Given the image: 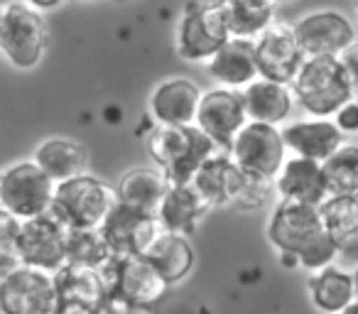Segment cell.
<instances>
[{
	"label": "cell",
	"instance_id": "13",
	"mask_svg": "<svg viewBox=\"0 0 358 314\" xmlns=\"http://www.w3.org/2000/svg\"><path fill=\"white\" fill-rule=\"evenodd\" d=\"M245 125H248V115H245L241 91L216 86V89L201 94L194 128H199L221 152H229Z\"/></svg>",
	"mask_w": 358,
	"mask_h": 314
},
{
	"label": "cell",
	"instance_id": "18",
	"mask_svg": "<svg viewBox=\"0 0 358 314\" xmlns=\"http://www.w3.org/2000/svg\"><path fill=\"white\" fill-rule=\"evenodd\" d=\"M273 185L280 194V201L322 206L329 197L322 162L304 160V157H287Z\"/></svg>",
	"mask_w": 358,
	"mask_h": 314
},
{
	"label": "cell",
	"instance_id": "36",
	"mask_svg": "<svg viewBox=\"0 0 358 314\" xmlns=\"http://www.w3.org/2000/svg\"><path fill=\"white\" fill-rule=\"evenodd\" d=\"M103 314H157L152 307H138V304H115L108 302L106 304Z\"/></svg>",
	"mask_w": 358,
	"mask_h": 314
},
{
	"label": "cell",
	"instance_id": "37",
	"mask_svg": "<svg viewBox=\"0 0 358 314\" xmlns=\"http://www.w3.org/2000/svg\"><path fill=\"white\" fill-rule=\"evenodd\" d=\"M17 265H20V260H17L15 255H0V283H3Z\"/></svg>",
	"mask_w": 358,
	"mask_h": 314
},
{
	"label": "cell",
	"instance_id": "28",
	"mask_svg": "<svg viewBox=\"0 0 358 314\" xmlns=\"http://www.w3.org/2000/svg\"><path fill=\"white\" fill-rule=\"evenodd\" d=\"M145 258L152 263V268L162 275L167 285L182 283L194 268V248H192L189 238L167 234V231L155 241Z\"/></svg>",
	"mask_w": 358,
	"mask_h": 314
},
{
	"label": "cell",
	"instance_id": "8",
	"mask_svg": "<svg viewBox=\"0 0 358 314\" xmlns=\"http://www.w3.org/2000/svg\"><path fill=\"white\" fill-rule=\"evenodd\" d=\"M231 40L221 3H194L185 8L177 27V52L187 62H209Z\"/></svg>",
	"mask_w": 358,
	"mask_h": 314
},
{
	"label": "cell",
	"instance_id": "2",
	"mask_svg": "<svg viewBox=\"0 0 358 314\" xmlns=\"http://www.w3.org/2000/svg\"><path fill=\"white\" fill-rule=\"evenodd\" d=\"M148 152L152 165L167 175L169 185H192L199 167L221 150L194 125H155L148 135Z\"/></svg>",
	"mask_w": 358,
	"mask_h": 314
},
{
	"label": "cell",
	"instance_id": "31",
	"mask_svg": "<svg viewBox=\"0 0 358 314\" xmlns=\"http://www.w3.org/2000/svg\"><path fill=\"white\" fill-rule=\"evenodd\" d=\"M322 167L329 197L358 194V145L346 143Z\"/></svg>",
	"mask_w": 358,
	"mask_h": 314
},
{
	"label": "cell",
	"instance_id": "26",
	"mask_svg": "<svg viewBox=\"0 0 358 314\" xmlns=\"http://www.w3.org/2000/svg\"><path fill=\"white\" fill-rule=\"evenodd\" d=\"M324 229L334 238L338 255L348 260H358V194L327 197L322 206Z\"/></svg>",
	"mask_w": 358,
	"mask_h": 314
},
{
	"label": "cell",
	"instance_id": "19",
	"mask_svg": "<svg viewBox=\"0 0 358 314\" xmlns=\"http://www.w3.org/2000/svg\"><path fill=\"white\" fill-rule=\"evenodd\" d=\"M57 294H59V307H81L86 312L103 314L108 304V290L99 270L81 268V265H62L55 273Z\"/></svg>",
	"mask_w": 358,
	"mask_h": 314
},
{
	"label": "cell",
	"instance_id": "27",
	"mask_svg": "<svg viewBox=\"0 0 358 314\" xmlns=\"http://www.w3.org/2000/svg\"><path fill=\"white\" fill-rule=\"evenodd\" d=\"M221 8L231 40L258 42L278 22V8L270 0H226Z\"/></svg>",
	"mask_w": 358,
	"mask_h": 314
},
{
	"label": "cell",
	"instance_id": "33",
	"mask_svg": "<svg viewBox=\"0 0 358 314\" xmlns=\"http://www.w3.org/2000/svg\"><path fill=\"white\" fill-rule=\"evenodd\" d=\"M22 221H17L6 209H0V255H15L17 236H20Z\"/></svg>",
	"mask_w": 358,
	"mask_h": 314
},
{
	"label": "cell",
	"instance_id": "35",
	"mask_svg": "<svg viewBox=\"0 0 358 314\" xmlns=\"http://www.w3.org/2000/svg\"><path fill=\"white\" fill-rule=\"evenodd\" d=\"M338 62H341L343 71H346L348 81H351L353 86V94L358 96V42L351 47V50H346L341 57H338Z\"/></svg>",
	"mask_w": 358,
	"mask_h": 314
},
{
	"label": "cell",
	"instance_id": "3",
	"mask_svg": "<svg viewBox=\"0 0 358 314\" xmlns=\"http://www.w3.org/2000/svg\"><path fill=\"white\" fill-rule=\"evenodd\" d=\"M302 110L314 118H331L353 99V86L336 57L304 59L297 79L289 84Z\"/></svg>",
	"mask_w": 358,
	"mask_h": 314
},
{
	"label": "cell",
	"instance_id": "20",
	"mask_svg": "<svg viewBox=\"0 0 358 314\" xmlns=\"http://www.w3.org/2000/svg\"><path fill=\"white\" fill-rule=\"evenodd\" d=\"M206 71L221 89L243 91L260 79L258 62H255V42L229 40L209 62Z\"/></svg>",
	"mask_w": 358,
	"mask_h": 314
},
{
	"label": "cell",
	"instance_id": "16",
	"mask_svg": "<svg viewBox=\"0 0 358 314\" xmlns=\"http://www.w3.org/2000/svg\"><path fill=\"white\" fill-rule=\"evenodd\" d=\"M282 140L292 157H304L322 165L346 145V135L336 128L334 118H309L289 123L282 128Z\"/></svg>",
	"mask_w": 358,
	"mask_h": 314
},
{
	"label": "cell",
	"instance_id": "9",
	"mask_svg": "<svg viewBox=\"0 0 358 314\" xmlns=\"http://www.w3.org/2000/svg\"><path fill=\"white\" fill-rule=\"evenodd\" d=\"M66 241H69V229L57 216L42 214L37 219L22 221L15 258L25 268L55 275L62 265H66Z\"/></svg>",
	"mask_w": 358,
	"mask_h": 314
},
{
	"label": "cell",
	"instance_id": "4",
	"mask_svg": "<svg viewBox=\"0 0 358 314\" xmlns=\"http://www.w3.org/2000/svg\"><path fill=\"white\" fill-rule=\"evenodd\" d=\"M50 42L47 15L37 13L30 0L6 3L0 15V55L15 69H35Z\"/></svg>",
	"mask_w": 358,
	"mask_h": 314
},
{
	"label": "cell",
	"instance_id": "38",
	"mask_svg": "<svg viewBox=\"0 0 358 314\" xmlns=\"http://www.w3.org/2000/svg\"><path fill=\"white\" fill-rule=\"evenodd\" d=\"M351 280H353V299L358 302V265H356V270L351 273Z\"/></svg>",
	"mask_w": 358,
	"mask_h": 314
},
{
	"label": "cell",
	"instance_id": "12",
	"mask_svg": "<svg viewBox=\"0 0 358 314\" xmlns=\"http://www.w3.org/2000/svg\"><path fill=\"white\" fill-rule=\"evenodd\" d=\"M297 45L304 59H322V57H341L356 45V30L343 13L314 10L302 15L292 25Z\"/></svg>",
	"mask_w": 358,
	"mask_h": 314
},
{
	"label": "cell",
	"instance_id": "25",
	"mask_svg": "<svg viewBox=\"0 0 358 314\" xmlns=\"http://www.w3.org/2000/svg\"><path fill=\"white\" fill-rule=\"evenodd\" d=\"M32 162L50 177L55 185L62 182L76 180V177L86 175V150L79 143L69 138H50L45 143H40L32 155Z\"/></svg>",
	"mask_w": 358,
	"mask_h": 314
},
{
	"label": "cell",
	"instance_id": "30",
	"mask_svg": "<svg viewBox=\"0 0 358 314\" xmlns=\"http://www.w3.org/2000/svg\"><path fill=\"white\" fill-rule=\"evenodd\" d=\"M115 255L110 253L103 234L99 229L94 231H69L66 241V263L81 265V268L103 270Z\"/></svg>",
	"mask_w": 358,
	"mask_h": 314
},
{
	"label": "cell",
	"instance_id": "34",
	"mask_svg": "<svg viewBox=\"0 0 358 314\" xmlns=\"http://www.w3.org/2000/svg\"><path fill=\"white\" fill-rule=\"evenodd\" d=\"M334 123L341 130L343 135H353L358 133V96H353L336 115H334Z\"/></svg>",
	"mask_w": 358,
	"mask_h": 314
},
{
	"label": "cell",
	"instance_id": "24",
	"mask_svg": "<svg viewBox=\"0 0 358 314\" xmlns=\"http://www.w3.org/2000/svg\"><path fill=\"white\" fill-rule=\"evenodd\" d=\"M241 96H243L248 123L275 125V128L287 120V115L292 113V106H294L292 89L268 79L253 81L248 89L241 91Z\"/></svg>",
	"mask_w": 358,
	"mask_h": 314
},
{
	"label": "cell",
	"instance_id": "15",
	"mask_svg": "<svg viewBox=\"0 0 358 314\" xmlns=\"http://www.w3.org/2000/svg\"><path fill=\"white\" fill-rule=\"evenodd\" d=\"M255 62H258L260 79L289 86L297 79L304 64V55L297 45L292 25L275 22L258 42H255Z\"/></svg>",
	"mask_w": 358,
	"mask_h": 314
},
{
	"label": "cell",
	"instance_id": "14",
	"mask_svg": "<svg viewBox=\"0 0 358 314\" xmlns=\"http://www.w3.org/2000/svg\"><path fill=\"white\" fill-rule=\"evenodd\" d=\"M99 231L103 234L115 258H145L155 241L164 234L157 216L138 214L120 204H115V209L110 211Z\"/></svg>",
	"mask_w": 358,
	"mask_h": 314
},
{
	"label": "cell",
	"instance_id": "1",
	"mask_svg": "<svg viewBox=\"0 0 358 314\" xmlns=\"http://www.w3.org/2000/svg\"><path fill=\"white\" fill-rule=\"evenodd\" d=\"M268 241L280 255L297 258L299 268L322 273L331 268L338 255L334 238L324 229L319 206L278 201L268 221Z\"/></svg>",
	"mask_w": 358,
	"mask_h": 314
},
{
	"label": "cell",
	"instance_id": "39",
	"mask_svg": "<svg viewBox=\"0 0 358 314\" xmlns=\"http://www.w3.org/2000/svg\"><path fill=\"white\" fill-rule=\"evenodd\" d=\"M338 314H358V302H356V299H353V302L348 304V307L343 309V312H338Z\"/></svg>",
	"mask_w": 358,
	"mask_h": 314
},
{
	"label": "cell",
	"instance_id": "22",
	"mask_svg": "<svg viewBox=\"0 0 358 314\" xmlns=\"http://www.w3.org/2000/svg\"><path fill=\"white\" fill-rule=\"evenodd\" d=\"M241 180H243V172L231 160V155L216 152L199 167V172L192 180V187L209 209H219V206H234Z\"/></svg>",
	"mask_w": 358,
	"mask_h": 314
},
{
	"label": "cell",
	"instance_id": "11",
	"mask_svg": "<svg viewBox=\"0 0 358 314\" xmlns=\"http://www.w3.org/2000/svg\"><path fill=\"white\" fill-rule=\"evenodd\" d=\"M57 309L59 294L52 273L17 265L0 283V314H57Z\"/></svg>",
	"mask_w": 358,
	"mask_h": 314
},
{
	"label": "cell",
	"instance_id": "7",
	"mask_svg": "<svg viewBox=\"0 0 358 314\" xmlns=\"http://www.w3.org/2000/svg\"><path fill=\"white\" fill-rule=\"evenodd\" d=\"M99 273L108 290V302L115 304L155 307L169 290L148 258H113Z\"/></svg>",
	"mask_w": 358,
	"mask_h": 314
},
{
	"label": "cell",
	"instance_id": "21",
	"mask_svg": "<svg viewBox=\"0 0 358 314\" xmlns=\"http://www.w3.org/2000/svg\"><path fill=\"white\" fill-rule=\"evenodd\" d=\"M167 190H169L167 175H164L162 170H157L155 165L133 167V170L125 172L118 185H115L118 204L145 216H157Z\"/></svg>",
	"mask_w": 358,
	"mask_h": 314
},
{
	"label": "cell",
	"instance_id": "23",
	"mask_svg": "<svg viewBox=\"0 0 358 314\" xmlns=\"http://www.w3.org/2000/svg\"><path fill=\"white\" fill-rule=\"evenodd\" d=\"M206 211L209 206L204 204V199L196 194L192 185H169L162 206L157 211V221L167 234L189 238L199 229Z\"/></svg>",
	"mask_w": 358,
	"mask_h": 314
},
{
	"label": "cell",
	"instance_id": "5",
	"mask_svg": "<svg viewBox=\"0 0 358 314\" xmlns=\"http://www.w3.org/2000/svg\"><path fill=\"white\" fill-rule=\"evenodd\" d=\"M115 204V187L91 175H81L57 185L50 214L57 216L69 231H94L103 226Z\"/></svg>",
	"mask_w": 358,
	"mask_h": 314
},
{
	"label": "cell",
	"instance_id": "40",
	"mask_svg": "<svg viewBox=\"0 0 358 314\" xmlns=\"http://www.w3.org/2000/svg\"><path fill=\"white\" fill-rule=\"evenodd\" d=\"M3 8H6V3H0V15H3Z\"/></svg>",
	"mask_w": 358,
	"mask_h": 314
},
{
	"label": "cell",
	"instance_id": "32",
	"mask_svg": "<svg viewBox=\"0 0 358 314\" xmlns=\"http://www.w3.org/2000/svg\"><path fill=\"white\" fill-rule=\"evenodd\" d=\"M273 192H275L273 180L243 175L234 206H238V209H243V211H258V209H263V206L268 204L270 197H273Z\"/></svg>",
	"mask_w": 358,
	"mask_h": 314
},
{
	"label": "cell",
	"instance_id": "29",
	"mask_svg": "<svg viewBox=\"0 0 358 314\" xmlns=\"http://www.w3.org/2000/svg\"><path fill=\"white\" fill-rule=\"evenodd\" d=\"M309 297H312L314 307L322 309L327 314H338L353 302V280L351 273L346 270L331 268L314 273L309 278Z\"/></svg>",
	"mask_w": 358,
	"mask_h": 314
},
{
	"label": "cell",
	"instance_id": "6",
	"mask_svg": "<svg viewBox=\"0 0 358 314\" xmlns=\"http://www.w3.org/2000/svg\"><path fill=\"white\" fill-rule=\"evenodd\" d=\"M55 190V182L32 160L13 162L0 170V209H6L17 221L50 214Z\"/></svg>",
	"mask_w": 358,
	"mask_h": 314
},
{
	"label": "cell",
	"instance_id": "41",
	"mask_svg": "<svg viewBox=\"0 0 358 314\" xmlns=\"http://www.w3.org/2000/svg\"><path fill=\"white\" fill-rule=\"evenodd\" d=\"M356 13H358V3H356Z\"/></svg>",
	"mask_w": 358,
	"mask_h": 314
},
{
	"label": "cell",
	"instance_id": "17",
	"mask_svg": "<svg viewBox=\"0 0 358 314\" xmlns=\"http://www.w3.org/2000/svg\"><path fill=\"white\" fill-rule=\"evenodd\" d=\"M201 91L189 79H167L150 96V115L157 125L192 128L199 110Z\"/></svg>",
	"mask_w": 358,
	"mask_h": 314
},
{
	"label": "cell",
	"instance_id": "10",
	"mask_svg": "<svg viewBox=\"0 0 358 314\" xmlns=\"http://www.w3.org/2000/svg\"><path fill=\"white\" fill-rule=\"evenodd\" d=\"M231 160L238 165L243 175L275 180L287 160V148H285L282 130L275 125L248 123L238 133L229 150Z\"/></svg>",
	"mask_w": 358,
	"mask_h": 314
}]
</instances>
